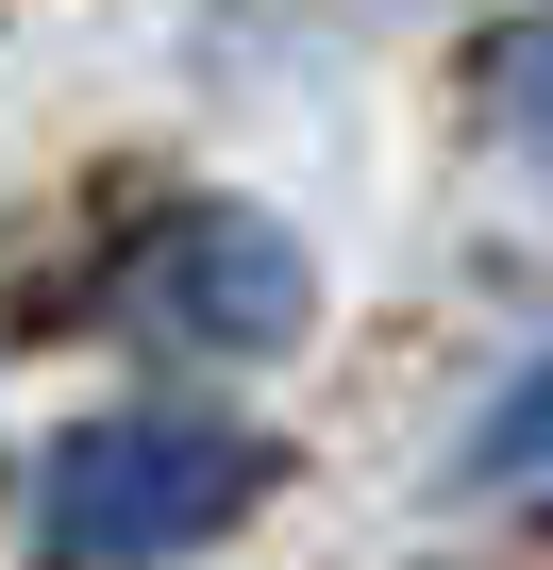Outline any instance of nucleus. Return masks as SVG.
I'll use <instances>...</instances> for the list:
<instances>
[{
  "instance_id": "obj_1",
  "label": "nucleus",
  "mask_w": 553,
  "mask_h": 570,
  "mask_svg": "<svg viewBox=\"0 0 553 570\" xmlns=\"http://www.w3.org/2000/svg\"><path fill=\"white\" fill-rule=\"evenodd\" d=\"M268 436H218V420H85L51 470H34V553L51 570H151V553H201L218 520L268 503Z\"/></svg>"
},
{
  "instance_id": "obj_2",
  "label": "nucleus",
  "mask_w": 553,
  "mask_h": 570,
  "mask_svg": "<svg viewBox=\"0 0 553 570\" xmlns=\"http://www.w3.org/2000/svg\"><path fill=\"white\" fill-rule=\"evenodd\" d=\"M151 336H185V353H286L303 336V235L286 218H251V202H201V218H168L151 235Z\"/></svg>"
},
{
  "instance_id": "obj_3",
  "label": "nucleus",
  "mask_w": 553,
  "mask_h": 570,
  "mask_svg": "<svg viewBox=\"0 0 553 570\" xmlns=\"http://www.w3.org/2000/svg\"><path fill=\"white\" fill-rule=\"evenodd\" d=\"M553 453V370H520L503 403H486V436H470V487H503V470H536Z\"/></svg>"
},
{
  "instance_id": "obj_4",
  "label": "nucleus",
  "mask_w": 553,
  "mask_h": 570,
  "mask_svg": "<svg viewBox=\"0 0 553 570\" xmlns=\"http://www.w3.org/2000/svg\"><path fill=\"white\" fill-rule=\"evenodd\" d=\"M503 118H520V135H536V151H553V18H536V35H520V51H503Z\"/></svg>"
}]
</instances>
